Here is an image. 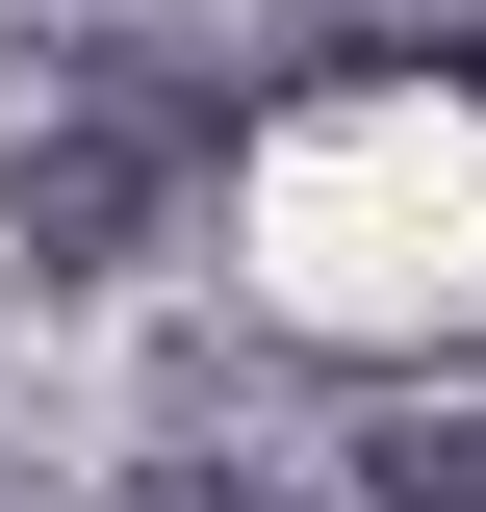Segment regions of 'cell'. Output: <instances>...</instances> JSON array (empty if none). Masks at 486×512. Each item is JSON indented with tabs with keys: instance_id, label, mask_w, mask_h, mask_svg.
Listing matches in <instances>:
<instances>
[{
	"instance_id": "obj_4",
	"label": "cell",
	"mask_w": 486,
	"mask_h": 512,
	"mask_svg": "<svg viewBox=\"0 0 486 512\" xmlns=\"http://www.w3.org/2000/svg\"><path fill=\"white\" fill-rule=\"evenodd\" d=\"M128 512H256V487H128Z\"/></svg>"
},
{
	"instance_id": "obj_5",
	"label": "cell",
	"mask_w": 486,
	"mask_h": 512,
	"mask_svg": "<svg viewBox=\"0 0 486 512\" xmlns=\"http://www.w3.org/2000/svg\"><path fill=\"white\" fill-rule=\"evenodd\" d=\"M435 77H461V103H486V26H461V52H435Z\"/></svg>"
},
{
	"instance_id": "obj_2",
	"label": "cell",
	"mask_w": 486,
	"mask_h": 512,
	"mask_svg": "<svg viewBox=\"0 0 486 512\" xmlns=\"http://www.w3.org/2000/svg\"><path fill=\"white\" fill-rule=\"evenodd\" d=\"M180 180H231V103H205L180 52H77L52 103L0 128V231H26V282H128V256L180 231Z\"/></svg>"
},
{
	"instance_id": "obj_1",
	"label": "cell",
	"mask_w": 486,
	"mask_h": 512,
	"mask_svg": "<svg viewBox=\"0 0 486 512\" xmlns=\"http://www.w3.org/2000/svg\"><path fill=\"white\" fill-rule=\"evenodd\" d=\"M231 205H256V282L307 333H486V103L461 77H307V103L231 128Z\"/></svg>"
},
{
	"instance_id": "obj_3",
	"label": "cell",
	"mask_w": 486,
	"mask_h": 512,
	"mask_svg": "<svg viewBox=\"0 0 486 512\" xmlns=\"http://www.w3.org/2000/svg\"><path fill=\"white\" fill-rule=\"evenodd\" d=\"M359 512H486V410H359Z\"/></svg>"
}]
</instances>
